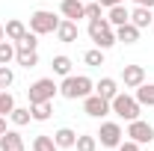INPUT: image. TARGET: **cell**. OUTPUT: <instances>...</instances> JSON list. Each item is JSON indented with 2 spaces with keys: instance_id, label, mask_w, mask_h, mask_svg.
<instances>
[{
  "instance_id": "6da1fadb",
  "label": "cell",
  "mask_w": 154,
  "mask_h": 151,
  "mask_svg": "<svg viewBox=\"0 0 154 151\" xmlns=\"http://www.w3.org/2000/svg\"><path fill=\"white\" fill-rule=\"evenodd\" d=\"M95 92V83H92V77H86V74H68V77H62V83H59V95L62 98H68V101H83L86 95H92Z\"/></svg>"
},
{
  "instance_id": "7a4b0ae2",
  "label": "cell",
  "mask_w": 154,
  "mask_h": 151,
  "mask_svg": "<svg viewBox=\"0 0 154 151\" xmlns=\"http://www.w3.org/2000/svg\"><path fill=\"white\" fill-rule=\"evenodd\" d=\"M89 39L95 42V48H101V51H110L113 45H119V42H116V27L107 18L89 21Z\"/></svg>"
},
{
  "instance_id": "3957f363",
  "label": "cell",
  "mask_w": 154,
  "mask_h": 151,
  "mask_svg": "<svg viewBox=\"0 0 154 151\" xmlns=\"http://www.w3.org/2000/svg\"><path fill=\"white\" fill-rule=\"evenodd\" d=\"M110 110H113L119 119H125V122H134V119H139V113H142V104L136 101L134 95L119 92L113 101H110Z\"/></svg>"
},
{
  "instance_id": "277c9868",
  "label": "cell",
  "mask_w": 154,
  "mask_h": 151,
  "mask_svg": "<svg viewBox=\"0 0 154 151\" xmlns=\"http://www.w3.org/2000/svg\"><path fill=\"white\" fill-rule=\"evenodd\" d=\"M59 95V83H54V77H38L36 83H30L27 98L30 104H42V101H54Z\"/></svg>"
},
{
  "instance_id": "5b68a950",
  "label": "cell",
  "mask_w": 154,
  "mask_h": 151,
  "mask_svg": "<svg viewBox=\"0 0 154 151\" xmlns=\"http://www.w3.org/2000/svg\"><path fill=\"white\" fill-rule=\"evenodd\" d=\"M59 27V18L54 12H48V9H36L33 15H30V30L36 33V36H48V33H57Z\"/></svg>"
},
{
  "instance_id": "8992f818",
  "label": "cell",
  "mask_w": 154,
  "mask_h": 151,
  "mask_svg": "<svg viewBox=\"0 0 154 151\" xmlns=\"http://www.w3.org/2000/svg\"><path fill=\"white\" fill-rule=\"evenodd\" d=\"M95 136L101 139V145H104V148H119V145H122L125 131H122V125H119V122H101V131H98Z\"/></svg>"
},
{
  "instance_id": "52a82bcc",
  "label": "cell",
  "mask_w": 154,
  "mask_h": 151,
  "mask_svg": "<svg viewBox=\"0 0 154 151\" xmlns=\"http://www.w3.org/2000/svg\"><path fill=\"white\" fill-rule=\"evenodd\" d=\"M83 113L89 116V119H104V116H110L113 110H110V101L107 98H101V95H86L83 98Z\"/></svg>"
},
{
  "instance_id": "ba28073f",
  "label": "cell",
  "mask_w": 154,
  "mask_h": 151,
  "mask_svg": "<svg viewBox=\"0 0 154 151\" xmlns=\"http://www.w3.org/2000/svg\"><path fill=\"white\" fill-rule=\"evenodd\" d=\"M125 136H131L139 145H148V142H154V128L148 122H142V119H134V122H128V133Z\"/></svg>"
},
{
  "instance_id": "9c48e42d",
  "label": "cell",
  "mask_w": 154,
  "mask_h": 151,
  "mask_svg": "<svg viewBox=\"0 0 154 151\" xmlns=\"http://www.w3.org/2000/svg\"><path fill=\"white\" fill-rule=\"evenodd\" d=\"M122 83H125V89L142 86V83H145V68H142V65H125V68H122Z\"/></svg>"
},
{
  "instance_id": "30bf717a",
  "label": "cell",
  "mask_w": 154,
  "mask_h": 151,
  "mask_svg": "<svg viewBox=\"0 0 154 151\" xmlns=\"http://www.w3.org/2000/svg\"><path fill=\"white\" fill-rule=\"evenodd\" d=\"M59 12L68 21H80L86 18V3L83 0H59Z\"/></svg>"
},
{
  "instance_id": "8fae6325",
  "label": "cell",
  "mask_w": 154,
  "mask_h": 151,
  "mask_svg": "<svg viewBox=\"0 0 154 151\" xmlns=\"http://www.w3.org/2000/svg\"><path fill=\"white\" fill-rule=\"evenodd\" d=\"M54 36H57L59 42H62V45H74V42H77V36H80V30H77V21H68V18H62Z\"/></svg>"
},
{
  "instance_id": "7c38bea8",
  "label": "cell",
  "mask_w": 154,
  "mask_h": 151,
  "mask_svg": "<svg viewBox=\"0 0 154 151\" xmlns=\"http://www.w3.org/2000/svg\"><path fill=\"white\" fill-rule=\"evenodd\" d=\"M0 151H27V145H24V136H21L15 128H9V131L0 136Z\"/></svg>"
},
{
  "instance_id": "4fadbf2b",
  "label": "cell",
  "mask_w": 154,
  "mask_h": 151,
  "mask_svg": "<svg viewBox=\"0 0 154 151\" xmlns=\"http://www.w3.org/2000/svg\"><path fill=\"white\" fill-rule=\"evenodd\" d=\"M139 27H134L131 21L128 24H122V27H116V42H125V45H136L139 42Z\"/></svg>"
},
{
  "instance_id": "5bb4252c",
  "label": "cell",
  "mask_w": 154,
  "mask_h": 151,
  "mask_svg": "<svg viewBox=\"0 0 154 151\" xmlns=\"http://www.w3.org/2000/svg\"><path fill=\"white\" fill-rule=\"evenodd\" d=\"M154 21V12L148 9V6H136L134 12H131V24L134 27H139V30H148Z\"/></svg>"
},
{
  "instance_id": "9a60e30c",
  "label": "cell",
  "mask_w": 154,
  "mask_h": 151,
  "mask_svg": "<svg viewBox=\"0 0 154 151\" xmlns=\"http://www.w3.org/2000/svg\"><path fill=\"white\" fill-rule=\"evenodd\" d=\"M95 95L107 98V101H113L116 95H119V83H116L113 77H101V80L95 83Z\"/></svg>"
},
{
  "instance_id": "2e32d148",
  "label": "cell",
  "mask_w": 154,
  "mask_h": 151,
  "mask_svg": "<svg viewBox=\"0 0 154 151\" xmlns=\"http://www.w3.org/2000/svg\"><path fill=\"white\" fill-rule=\"evenodd\" d=\"M54 142H57V148H74L77 133L71 131V128H59V131L54 133Z\"/></svg>"
},
{
  "instance_id": "e0dca14e",
  "label": "cell",
  "mask_w": 154,
  "mask_h": 151,
  "mask_svg": "<svg viewBox=\"0 0 154 151\" xmlns=\"http://www.w3.org/2000/svg\"><path fill=\"white\" fill-rule=\"evenodd\" d=\"M30 113H33V122H48V119H51V113H54V101L30 104Z\"/></svg>"
},
{
  "instance_id": "ac0fdd59",
  "label": "cell",
  "mask_w": 154,
  "mask_h": 151,
  "mask_svg": "<svg viewBox=\"0 0 154 151\" xmlns=\"http://www.w3.org/2000/svg\"><path fill=\"white\" fill-rule=\"evenodd\" d=\"M9 122H12L15 128H24V125H30V122H33V113H30V107H18V104H15V110L9 113Z\"/></svg>"
},
{
  "instance_id": "d6986e66",
  "label": "cell",
  "mask_w": 154,
  "mask_h": 151,
  "mask_svg": "<svg viewBox=\"0 0 154 151\" xmlns=\"http://www.w3.org/2000/svg\"><path fill=\"white\" fill-rule=\"evenodd\" d=\"M15 62L21 68H36L38 65V51H18L15 48Z\"/></svg>"
},
{
  "instance_id": "ffe728a7",
  "label": "cell",
  "mask_w": 154,
  "mask_h": 151,
  "mask_svg": "<svg viewBox=\"0 0 154 151\" xmlns=\"http://www.w3.org/2000/svg\"><path fill=\"white\" fill-rule=\"evenodd\" d=\"M107 21H110L113 27H122V24H128V21H131V12L125 9V3H119V6H113V9H110Z\"/></svg>"
},
{
  "instance_id": "44dd1931",
  "label": "cell",
  "mask_w": 154,
  "mask_h": 151,
  "mask_svg": "<svg viewBox=\"0 0 154 151\" xmlns=\"http://www.w3.org/2000/svg\"><path fill=\"white\" fill-rule=\"evenodd\" d=\"M51 65H54V74H59V77H68V74H71V65H74V62L65 57V54H57V57L51 59Z\"/></svg>"
},
{
  "instance_id": "7402d4cb",
  "label": "cell",
  "mask_w": 154,
  "mask_h": 151,
  "mask_svg": "<svg viewBox=\"0 0 154 151\" xmlns=\"http://www.w3.org/2000/svg\"><path fill=\"white\" fill-rule=\"evenodd\" d=\"M136 101L142 104V107H154V83H142V86H136Z\"/></svg>"
},
{
  "instance_id": "603a6c76",
  "label": "cell",
  "mask_w": 154,
  "mask_h": 151,
  "mask_svg": "<svg viewBox=\"0 0 154 151\" xmlns=\"http://www.w3.org/2000/svg\"><path fill=\"white\" fill-rule=\"evenodd\" d=\"M3 27H6V39H9V42H18V39L24 36V33H27V27H24V21H18V18L6 21Z\"/></svg>"
},
{
  "instance_id": "cb8c5ba5",
  "label": "cell",
  "mask_w": 154,
  "mask_h": 151,
  "mask_svg": "<svg viewBox=\"0 0 154 151\" xmlns=\"http://www.w3.org/2000/svg\"><path fill=\"white\" fill-rule=\"evenodd\" d=\"M74 148L77 151H98V136L95 133H80L77 142H74Z\"/></svg>"
},
{
  "instance_id": "d4e9b609",
  "label": "cell",
  "mask_w": 154,
  "mask_h": 151,
  "mask_svg": "<svg viewBox=\"0 0 154 151\" xmlns=\"http://www.w3.org/2000/svg\"><path fill=\"white\" fill-rule=\"evenodd\" d=\"M33 151H59V148H57V142H54L51 133H38L33 139Z\"/></svg>"
},
{
  "instance_id": "484cf974",
  "label": "cell",
  "mask_w": 154,
  "mask_h": 151,
  "mask_svg": "<svg viewBox=\"0 0 154 151\" xmlns=\"http://www.w3.org/2000/svg\"><path fill=\"white\" fill-rule=\"evenodd\" d=\"M15 62V42L3 39L0 42V65H12Z\"/></svg>"
},
{
  "instance_id": "4316f807",
  "label": "cell",
  "mask_w": 154,
  "mask_h": 151,
  "mask_svg": "<svg viewBox=\"0 0 154 151\" xmlns=\"http://www.w3.org/2000/svg\"><path fill=\"white\" fill-rule=\"evenodd\" d=\"M15 48H18V51H36L38 48V36L33 33V30H27V33L15 42Z\"/></svg>"
},
{
  "instance_id": "83f0119b",
  "label": "cell",
  "mask_w": 154,
  "mask_h": 151,
  "mask_svg": "<svg viewBox=\"0 0 154 151\" xmlns=\"http://www.w3.org/2000/svg\"><path fill=\"white\" fill-rule=\"evenodd\" d=\"M12 110H15V98H12V92L0 89V116H9Z\"/></svg>"
},
{
  "instance_id": "f1b7e54d",
  "label": "cell",
  "mask_w": 154,
  "mask_h": 151,
  "mask_svg": "<svg viewBox=\"0 0 154 151\" xmlns=\"http://www.w3.org/2000/svg\"><path fill=\"white\" fill-rule=\"evenodd\" d=\"M83 62H86V65H92V68H95V65H104V51H101V48L86 51V54H83Z\"/></svg>"
},
{
  "instance_id": "f546056e",
  "label": "cell",
  "mask_w": 154,
  "mask_h": 151,
  "mask_svg": "<svg viewBox=\"0 0 154 151\" xmlns=\"http://www.w3.org/2000/svg\"><path fill=\"white\" fill-rule=\"evenodd\" d=\"M12 83H15V71L9 65H0V89H9Z\"/></svg>"
},
{
  "instance_id": "4dcf8cb0",
  "label": "cell",
  "mask_w": 154,
  "mask_h": 151,
  "mask_svg": "<svg viewBox=\"0 0 154 151\" xmlns=\"http://www.w3.org/2000/svg\"><path fill=\"white\" fill-rule=\"evenodd\" d=\"M101 9H104V6H101L98 0H86V18H89V21L101 18Z\"/></svg>"
},
{
  "instance_id": "1f68e13d",
  "label": "cell",
  "mask_w": 154,
  "mask_h": 151,
  "mask_svg": "<svg viewBox=\"0 0 154 151\" xmlns=\"http://www.w3.org/2000/svg\"><path fill=\"white\" fill-rule=\"evenodd\" d=\"M119 151H139V142H134V139H122Z\"/></svg>"
},
{
  "instance_id": "d6a6232c",
  "label": "cell",
  "mask_w": 154,
  "mask_h": 151,
  "mask_svg": "<svg viewBox=\"0 0 154 151\" xmlns=\"http://www.w3.org/2000/svg\"><path fill=\"white\" fill-rule=\"evenodd\" d=\"M104 9H113V6H119V3H125V0H98Z\"/></svg>"
},
{
  "instance_id": "836d02e7",
  "label": "cell",
  "mask_w": 154,
  "mask_h": 151,
  "mask_svg": "<svg viewBox=\"0 0 154 151\" xmlns=\"http://www.w3.org/2000/svg\"><path fill=\"white\" fill-rule=\"evenodd\" d=\"M6 119H9V116H0V136H3V133L9 131V128H6Z\"/></svg>"
},
{
  "instance_id": "e575fe53",
  "label": "cell",
  "mask_w": 154,
  "mask_h": 151,
  "mask_svg": "<svg viewBox=\"0 0 154 151\" xmlns=\"http://www.w3.org/2000/svg\"><path fill=\"white\" fill-rule=\"evenodd\" d=\"M136 6H148V9H154V0H134Z\"/></svg>"
},
{
  "instance_id": "d590c367",
  "label": "cell",
  "mask_w": 154,
  "mask_h": 151,
  "mask_svg": "<svg viewBox=\"0 0 154 151\" xmlns=\"http://www.w3.org/2000/svg\"><path fill=\"white\" fill-rule=\"evenodd\" d=\"M3 39H6V27L0 24V42H3Z\"/></svg>"
},
{
  "instance_id": "8d00e7d4",
  "label": "cell",
  "mask_w": 154,
  "mask_h": 151,
  "mask_svg": "<svg viewBox=\"0 0 154 151\" xmlns=\"http://www.w3.org/2000/svg\"><path fill=\"white\" fill-rule=\"evenodd\" d=\"M83 3H86V0H83Z\"/></svg>"
},
{
  "instance_id": "74e56055",
  "label": "cell",
  "mask_w": 154,
  "mask_h": 151,
  "mask_svg": "<svg viewBox=\"0 0 154 151\" xmlns=\"http://www.w3.org/2000/svg\"><path fill=\"white\" fill-rule=\"evenodd\" d=\"M151 12H154V9H151Z\"/></svg>"
}]
</instances>
